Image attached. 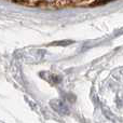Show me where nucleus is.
Instances as JSON below:
<instances>
[{
    "instance_id": "1",
    "label": "nucleus",
    "mask_w": 123,
    "mask_h": 123,
    "mask_svg": "<svg viewBox=\"0 0 123 123\" xmlns=\"http://www.w3.org/2000/svg\"><path fill=\"white\" fill-rule=\"evenodd\" d=\"M51 106L53 107L54 110H56L57 112L62 113V115H65V113L68 112L67 108H66V105H64L61 100H52Z\"/></svg>"
},
{
    "instance_id": "2",
    "label": "nucleus",
    "mask_w": 123,
    "mask_h": 123,
    "mask_svg": "<svg viewBox=\"0 0 123 123\" xmlns=\"http://www.w3.org/2000/svg\"><path fill=\"white\" fill-rule=\"evenodd\" d=\"M109 1H112V0H98L95 4H104V3H107Z\"/></svg>"
}]
</instances>
